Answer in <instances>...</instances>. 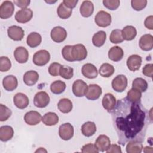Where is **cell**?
Listing matches in <instances>:
<instances>
[{"mask_svg":"<svg viewBox=\"0 0 153 153\" xmlns=\"http://www.w3.org/2000/svg\"><path fill=\"white\" fill-rule=\"evenodd\" d=\"M111 114L118 143L124 145L130 141H144L152 118L140 101L132 102L127 97L120 99Z\"/></svg>","mask_w":153,"mask_h":153,"instance_id":"obj_1","label":"cell"},{"mask_svg":"<svg viewBox=\"0 0 153 153\" xmlns=\"http://www.w3.org/2000/svg\"><path fill=\"white\" fill-rule=\"evenodd\" d=\"M50 59V53L46 50H40L36 51L33 56V63L38 66L45 65Z\"/></svg>","mask_w":153,"mask_h":153,"instance_id":"obj_2","label":"cell"},{"mask_svg":"<svg viewBox=\"0 0 153 153\" xmlns=\"http://www.w3.org/2000/svg\"><path fill=\"white\" fill-rule=\"evenodd\" d=\"M94 22L98 26L106 27L111 24L112 17L109 13L101 10L99 11L95 16Z\"/></svg>","mask_w":153,"mask_h":153,"instance_id":"obj_3","label":"cell"},{"mask_svg":"<svg viewBox=\"0 0 153 153\" xmlns=\"http://www.w3.org/2000/svg\"><path fill=\"white\" fill-rule=\"evenodd\" d=\"M71 53L74 61L83 60L87 56V50L85 47L82 44L72 45Z\"/></svg>","mask_w":153,"mask_h":153,"instance_id":"obj_4","label":"cell"},{"mask_svg":"<svg viewBox=\"0 0 153 153\" xmlns=\"http://www.w3.org/2000/svg\"><path fill=\"white\" fill-rule=\"evenodd\" d=\"M127 78L124 75L116 76L112 81V87L117 92L124 91L127 86Z\"/></svg>","mask_w":153,"mask_h":153,"instance_id":"obj_5","label":"cell"},{"mask_svg":"<svg viewBox=\"0 0 153 153\" xmlns=\"http://www.w3.org/2000/svg\"><path fill=\"white\" fill-rule=\"evenodd\" d=\"M50 96L47 93L44 91L38 92L34 96L33 104L39 108L46 107L50 103Z\"/></svg>","mask_w":153,"mask_h":153,"instance_id":"obj_6","label":"cell"},{"mask_svg":"<svg viewBox=\"0 0 153 153\" xmlns=\"http://www.w3.org/2000/svg\"><path fill=\"white\" fill-rule=\"evenodd\" d=\"M74 127L69 123H66L60 126L59 128V135L64 140H70L74 136Z\"/></svg>","mask_w":153,"mask_h":153,"instance_id":"obj_7","label":"cell"},{"mask_svg":"<svg viewBox=\"0 0 153 153\" xmlns=\"http://www.w3.org/2000/svg\"><path fill=\"white\" fill-rule=\"evenodd\" d=\"M14 11V5L10 1H4L0 6V17L7 19L11 17Z\"/></svg>","mask_w":153,"mask_h":153,"instance_id":"obj_8","label":"cell"},{"mask_svg":"<svg viewBox=\"0 0 153 153\" xmlns=\"http://www.w3.org/2000/svg\"><path fill=\"white\" fill-rule=\"evenodd\" d=\"M50 36L53 41L60 43L66 39L67 37V32L65 29L61 26H56L51 29Z\"/></svg>","mask_w":153,"mask_h":153,"instance_id":"obj_9","label":"cell"},{"mask_svg":"<svg viewBox=\"0 0 153 153\" xmlns=\"http://www.w3.org/2000/svg\"><path fill=\"white\" fill-rule=\"evenodd\" d=\"M33 17V11L31 9L26 8L17 11L15 14L16 20L20 23H26L30 21Z\"/></svg>","mask_w":153,"mask_h":153,"instance_id":"obj_10","label":"cell"},{"mask_svg":"<svg viewBox=\"0 0 153 153\" xmlns=\"http://www.w3.org/2000/svg\"><path fill=\"white\" fill-rule=\"evenodd\" d=\"M88 85L82 79L75 80L72 84V92L76 97H82L85 95Z\"/></svg>","mask_w":153,"mask_h":153,"instance_id":"obj_11","label":"cell"},{"mask_svg":"<svg viewBox=\"0 0 153 153\" xmlns=\"http://www.w3.org/2000/svg\"><path fill=\"white\" fill-rule=\"evenodd\" d=\"M102 93V90L100 86L96 84H92L88 86L85 96L88 100H95L100 97Z\"/></svg>","mask_w":153,"mask_h":153,"instance_id":"obj_12","label":"cell"},{"mask_svg":"<svg viewBox=\"0 0 153 153\" xmlns=\"http://www.w3.org/2000/svg\"><path fill=\"white\" fill-rule=\"evenodd\" d=\"M7 34L8 37L12 40L16 41H21L25 35V32L23 29L16 25H13L10 26L7 29Z\"/></svg>","mask_w":153,"mask_h":153,"instance_id":"obj_13","label":"cell"},{"mask_svg":"<svg viewBox=\"0 0 153 153\" xmlns=\"http://www.w3.org/2000/svg\"><path fill=\"white\" fill-rule=\"evenodd\" d=\"M42 120L40 113L35 111H30L26 112L24 116L25 123L29 126H35L38 124Z\"/></svg>","mask_w":153,"mask_h":153,"instance_id":"obj_14","label":"cell"},{"mask_svg":"<svg viewBox=\"0 0 153 153\" xmlns=\"http://www.w3.org/2000/svg\"><path fill=\"white\" fill-rule=\"evenodd\" d=\"M13 102L17 108L23 109L28 106L29 100L28 97L24 93H17L13 97Z\"/></svg>","mask_w":153,"mask_h":153,"instance_id":"obj_15","label":"cell"},{"mask_svg":"<svg viewBox=\"0 0 153 153\" xmlns=\"http://www.w3.org/2000/svg\"><path fill=\"white\" fill-rule=\"evenodd\" d=\"M116 104V98L112 94L108 93L105 94L102 99V106L105 110L111 112L115 108Z\"/></svg>","mask_w":153,"mask_h":153,"instance_id":"obj_16","label":"cell"},{"mask_svg":"<svg viewBox=\"0 0 153 153\" xmlns=\"http://www.w3.org/2000/svg\"><path fill=\"white\" fill-rule=\"evenodd\" d=\"M142 57L137 54H133L129 56L127 60V66L128 69L133 72L139 69L142 65Z\"/></svg>","mask_w":153,"mask_h":153,"instance_id":"obj_17","label":"cell"},{"mask_svg":"<svg viewBox=\"0 0 153 153\" xmlns=\"http://www.w3.org/2000/svg\"><path fill=\"white\" fill-rule=\"evenodd\" d=\"M14 57L18 63H25L27 62L29 59L28 51L24 47H18L14 51Z\"/></svg>","mask_w":153,"mask_h":153,"instance_id":"obj_18","label":"cell"},{"mask_svg":"<svg viewBox=\"0 0 153 153\" xmlns=\"http://www.w3.org/2000/svg\"><path fill=\"white\" fill-rule=\"evenodd\" d=\"M81 72L84 76L88 79L96 78L98 75L96 67L91 63L84 64L81 68Z\"/></svg>","mask_w":153,"mask_h":153,"instance_id":"obj_19","label":"cell"},{"mask_svg":"<svg viewBox=\"0 0 153 153\" xmlns=\"http://www.w3.org/2000/svg\"><path fill=\"white\" fill-rule=\"evenodd\" d=\"M2 85L4 88L7 91H12L17 87V79L13 75H7L5 76L2 80Z\"/></svg>","mask_w":153,"mask_h":153,"instance_id":"obj_20","label":"cell"},{"mask_svg":"<svg viewBox=\"0 0 153 153\" xmlns=\"http://www.w3.org/2000/svg\"><path fill=\"white\" fill-rule=\"evenodd\" d=\"M140 48L143 51H150L153 48V36L151 34L142 35L139 41Z\"/></svg>","mask_w":153,"mask_h":153,"instance_id":"obj_21","label":"cell"},{"mask_svg":"<svg viewBox=\"0 0 153 153\" xmlns=\"http://www.w3.org/2000/svg\"><path fill=\"white\" fill-rule=\"evenodd\" d=\"M94 145L99 151L104 152L106 151L111 145V140L106 135L100 134L96 139Z\"/></svg>","mask_w":153,"mask_h":153,"instance_id":"obj_22","label":"cell"},{"mask_svg":"<svg viewBox=\"0 0 153 153\" xmlns=\"http://www.w3.org/2000/svg\"><path fill=\"white\" fill-rule=\"evenodd\" d=\"M39 79V74L35 71H28L23 75V82L28 86H32L35 85Z\"/></svg>","mask_w":153,"mask_h":153,"instance_id":"obj_23","label":"cell"},{"mask_svg":"<svg viewBox=\"0 0 153 153\" xmlns=\"http://www.w3.org/2000/svg\"><path fill=\"white\" fill-rule=\"evenodd\" d=\"M124 56L123 50L118 46L111 47L108 51V57L112 61L115 62L120 61Z\"/></svg>","mask_w":153,"mask_h":153,"instance_id":"obj_24","label":"cell"},{"mask_svg":"<svg viewBox=\"0 0 153 153\" xmlns=\"http://www.w3.org/2000/svg\"><path fill=\"white\" fill-rule=\"evenodd\" d=\"M80 13L84 17H89L94 11V5L90 1H84L79 8Z\"/></svg>","mask_w":153,"mask_h":153,"instance_id":"obj_25","label":"cell"},{"mask_svg":"<svg viewBox=\"0 0 153 153\" xmlns=\"http://www.w3.org/2000/svg\"><path fill=\"white\" fill-rule=\"evenodd\" d=\"M42 41V38L39 33L33 32L29 33L26 39L27 45L31 48H35L39 45Z\"/></svg>","mask_w":153,"mask_h":153,"instance_id":"obj_26","label":"cell"},{"mask_svg":"<svg viewBox=\"0 0 153 153\" xmlns=\"http://www.w3.org/2000/svg\"><path fill=\"white\" fill-rule=\"evenodd\" d=\"M58 115L53 112H48L44 115L41 121L42 123L48 126H52L57 124L59 122Z\"/></svg>","mask_w":153,"mask_h":153,"instance_id":"obj_27","label":"cell"},{"mask_svg":"<svg viewBox=\"0 0 153 153\" xmlns=\"http://www.w3.org/2000/svg\"><path fill=\"white\" fill-rule=\"evenodd\" d=\"M14 130L10 126H2L0 127V140L2 142H7L13 137Z\"/></svg>","mask_w":153,"mask_h":153,"instance_id":"obj_28","label":"cell"},{"mask_svg":"<svg viewBox=\"0 0 153 153\" xmlns=\"http://www.w3.org/2000/svg\"><path fill=\"white\" fill-rule=\"evenodd\" d=\"M96 131V126L94 122L87 121L84 123L81 126V132L86 137L93 136Z\"/></svg>","mask_w":153,"mask_h":153,"instance_id":"obj_29","label":"cell"},{"mask_svg":"<svg viewBox=\"0 0 153 153\" xmlns=\"http://www.w3.org/2000/svg\"><path fill=\"white\" fill-rule=\"evenodd\" d=\"M121 33L124 40L131 41L135 38L137 35V30L133 26H126L121 30Z\"/></svg>","mask_w":153,"mask_h":153,"instance_id":"obj_30","label":"cell"},{"mask_svg":"<svg viewBox=\"0 0 153 153\" xmlns=\"http://www.w3.org/2000/svg\"><path fill=\"white\" fill-rule=\"evenodd\" d=\"M106 33L103 30H100L94 33L92 37V43L97 47H102L105 42Z\"/></svg>","mask_w":153,"mask_h":153,"instance_id":"obj_31","label":"cell"},{"mask_svg":"<svg viewBox=\"0 0 153 153\" xmlns=\"http://www.w3.org/2000/svg\"><path fill=\"white\" fill-rule=\"evenodd\" d=\"M72 107L73 105L72 102L67 98L61 99L57 103V108L63 114L70 112L72 109Z\"/></svg>","mask_w":153,"mask_h":153,"instance_id":"obj_32","label":"cell"},{"mask_svg":"<svg viewBox=\"0 0 153 153\" xmlns=\"http://www.w3.org/2000/svg\"><path fill=\"white\" fill-rule=\"evenodd\" d=\"M115 72L114 67L108 63H103L99 70V74L101 76L104 78H109L112 76Z\"/></svg>","mask_w":153,"mask_h":153,"instance_id":"obj_33","label":"cell"},{"mask_svg":"<svg viewBox=\"0 0 153 153\" xmlns=\"http://www.w3.org/2000/svg\"><path fill=\"white\" fill-rule=\"evenodd\" d=\"M126 145L127 153H140L143 149L142 142L138 141H130Z\"/></svg>","mask_w":153,"mask_h":153,"instance_id":"obj_34","label":"cell"},{"mask_svg":"<svg viewBox=\"0 0 153 153\" xmlns=\"http://www.w3.org/2000/svg\"><path fill=\"white\" fill-rule=\"evenodd\" d=\"M66 87V85L65 82L61 80H56L51 84L50 90L55 94H60L65 91Z\"/></svg>","mask_w":153,"mask_h":153,"instance_id":"obj_35","label":"cell"},{"mask_svg":"<svg viewBox=\"0 0 153 153\" xmlns=\"http://www.w3.org/2000/svg\"><path fill=\"white\" fill-rule=\"evenodd\" d=\"M132 88L142 92H145L148 88V83L142 78H136L132 82Z\"/></svg>","mask_w":153,"mask_h":153,"instance_id":"obj_36","label":"cell"},{"mask_svg":"<svg viewBox=\"0 0 153 153\" xmlns=\"http://www.w3.org/2000/svg\"><path fill=\"white\" fill-rule=\"evenodd\" d=\"M72 10L67 8L63 2L60 4L57 10L58 16L62 19H67L70 17L72 14Z\"/></svg>","mask_w":153,"mask_h":153,"instance_id":"obj_37","label":"cell"},{"mask_svg":"<svg viewBox=\"0 0 153 153\" xmlns=\"http://www.w3.org/2000/svg\"><path fill=\"white\" fill-rule=\"evenodd\" d=\"M109 40L112 44H120L123 42L124 39L122 36L121 30L114 29L110 34Z\"/></svg>","mask_w":153,"mask_h":153,"instance_id":"obj_38","label":"cell"},{"mask_svg":"<svg viewBox=\"0 0 153 153\" xmlns=\"http://www.w3.org/2000/svg\"><path fill=\"white\" fill-rule=\"evenodd\" d=\"M59 75L65 79H70L73 77L74 69L70 66H62L60 68Z\"/></svg>","mask_w":153,"mask_h":153,"instance_id":"obj_39","label":"cell"},{"mask_svg":"<svg viewBox=\"0 0 153 153\" xmlns=\"http://www.w3.org/2000/svg\"><path fill=\"white\" fill-rule=\"evenodd\" d=\"M142 97V93L135 89V88H131L127 94V98L132 102H137L140 101V99Z\"/></svg>","mask_w":153,"mask_h":153,"instance_id":"obj_40","label":"cell"},{"mask_svg":"<svg viewBox=\"0 0 153 153\" xmlns=\"http://www.w3.org/2000/svg\"><path fill=\"white\" fill-rule=\"evenodd\" d=\"M12 112L10 108L5 105L1 103L0 104V121H5L11 115Z\"/></svg>","mask_w":153,"mask_h":153,"instance_id":"obj_41","label":"cell"},{"mask_svg":"<svg viewBox=\"0 0 153 153\" xmlns=\"http://www.w3.org/2000/svg\"><path fill=\"white\" fill-rule=\"evenodd\" d=\"M11 63L10 59L6 56L0 57V71L1 72H7L10 69Z\"/></svg>","mask_w":153,"mask_h":153,"instance_id":"obj_42","label":"cell"},{"mask_svg":"<svg viewBox=\"0 0 153 153\" xmlns=\"http://www.w3.org/2000/svg\"><path fill=\"white\" fill-rule=\"evenodd\" d=\"M72 45H65L62 50V54L63 59L68 62H74L72 56Z\"/></svg>","mask_w":153,"mask_h":153,"instance_id":"obj_43","label":"cell"},{"mask_svg":"<svg viewBox=\"0 0 153 153\" xmlns=\"http://www.w3.org/2000/svg\"><path fill=\"white\" fill-rule=\"evenodd\" d=\"M147 4L146 0H132L131 1V5L132 8L136 11H141L145 8Z\"/></svg>","mask_w":153,"mask_h":153,"instance_id":"obj_44","label":"cell"},{"mask_svg":"<svg viewBox=\"0 0 153 153\" xmlns=\"http://www.w3.org/2000/svg\"><path fill=\"white\" fill-rule=\"evenodd\" d=\"M103 4L110 10H115L120 6V1L119 0H103Z\"/></svg>","mask_w":153,"mask_h":153,"instance_id":"obj_45","label":"cell"},{"mask_svg":"<svg viewBox=\"0 0 153 153\" xmlns=\"http://www.w3.org/2000/svg\"><path fill=\"white\" fill-rule=\"evenodd\" d=\"M62 65L57 62H53L50 64L48 67V72L50 75L53 76H56L59 75L60 68Z\"/></svg>","mask_w":153,"mask_h":153,"instance_id":"obj_46","label":"cell"},{"mask_svg":"<svg viewBox=\"0 0 153 153\" xmlns=\"http://www.w3.org/2000/svg\"><path fill=\"white\" fill-rule=\"evenodd\" d=\"M81 152L86 153H98L99 151L97 149L94 144L90 143L82 146L81 148Z\"/></svg>","mask_w":153,"mask_h":153,"instance_id":"obj_47","label":"cell"},{"mask_svg":"<svg viewBox=\"0 0 153 153\" xmlns=\"http://www.w3.org/2000/svg\"><path fill=\"white\" fill-rule=\"evenodd\" d=\"M153 65L152 63L146 64L142 69V73L144 75L148 77H152Z\"/></svg>","mask_w":153,"mask_h":153,"instance_id":"obj_48","label":"cell"},{"mask_svg":"<svg viewBox=\"0 0 153 153\" xmlns=\"http://www.w3.org/2000/svg\"><path fill=\"white\" fill-rule=\"evenodd\" d=\"M106 152L107 153H121L122 151L119 145L117 144H112L109 145Z\"/></svg>","mask_w":153,"mask_h":153,"instance_id":"obj_49","label":"cell"},{"mask_svg":"<svg viewBox=\"0 0 153 153\" xmlns=\"http://www.w3.org/2000/svg\"><path fill=\"white\" fill-rule=\"evenodd\" d=\"M14 3L19 7L22 8H26L30 3L29 0H15Z\"/></svg>","mask_w":153,"mask_h":153,"instance_id":"obj_50","label":"cell"},{"mask_svg":"<svg viewBox=\"0 0 153 153\" xmlns=\"http://www.w3.org/2000/svg\"><path fill=\"white\" fill-rule=\"evenodd\" d=\"M144 25L147 29L149 30L153 29V16L152 15L146 18L144 22Z\"/></svg>","mask_w":153,"mask_h":153,"instance_id":"obj_51","label":"cell"},{"mask_svg":"<svg viewBox=\"0 0 153 153\" xmlns=\"http://www.w3.org/2000/svg\"><path fill=\"white\" fill-rule=\"evenodd\" d=\"M78 2V0H64L62 2L67 8L72 10V8L75 7Z\"/></svg>","mask_w":153,"mask_h":153,"instance_id":"obj_52","label":"cell"},{"mask_svg":"<svg viewBox=\"0 0 153 153\" xmlns=\"http://www.w3.org/2000/svg\"><path fill=\"white\" fill-rule=\"evenodd\" d=\"M47 152V151L45 150V149H44V148H39V149H38L36 151H35V152Z\"/></svg>","mask_w":153,"mask_h":153,"instance_id":"obj_53","label":"cell"}]
</instances>
